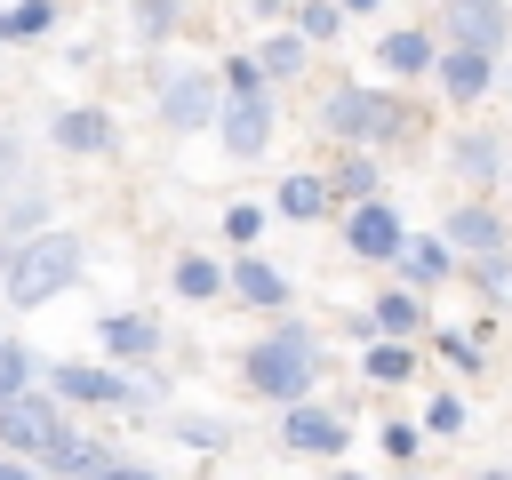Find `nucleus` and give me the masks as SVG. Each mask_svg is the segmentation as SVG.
Instances as JSON below:
<instances>
[{
    "label": "nucleus",
    "mask_w": 512,
    "mask_h": 480,
    "mask_svg": "<svg viewBox=\"0 0 512 480\" xmlns=\"http://www.w3.org/2000/svg\"><path fill=\"white\" fill-rule=\"evenodd\" d=\"M80 280V240L72 232H32V240H16L8 248V264H0V288H8V304H48V296H64Z\"/></svg>",
    "instance_id": "1"
},
{
    "label": "nucleus",
    "mask_w": 512,
    "mask_h": 480,
    "mask_svg": "<svg viewBox=\"0 0 512 480\" xmlns=\"http://www.w3.org/2000/svg\"><path fill=\"white\" fill-rule=\"evenodd\" d=\"M320 384V336L312 328H280V336H264L256 352H248V392L256 400H304Z\"/></svg>",
    "instance_id": "2"
},
{
    "label": "nucleus",
    "mask_w": 512,
    "mask_h": 480,
    "mask_svg": "<svg viewBox=\"0 0 512 480\" xmlns=\"http://www.w3.org/2000/svg\"><path fill=\"white\" fill-rule=\"evenodd\" d=\"M56 440H64L56 392H32V384H24V392L0 400V448H8V456H48Z\"/></svg>",
    "instance_id": "3"
},
{
    "label": "nucleus",
    "mask_w": 512,
    "mask_h": 480,
    "mask_svg": "<svg viewBox=\"0 0 512 480\" xmlns=\"http://www.w3.org/2000/svg\"><path fill=\"white\" fill-rule=\"evenodd\" d=\"M320 120H328L344 144H360V152H368V144H384V136L400 128V112H392V96H384V88H336V96L320 104Z\"/></svg>",
    "instance_id": "4"
},
{
    "label": "nucleus",
    "mask_w": 512,
    "mask_h": 480,
    "mask_svg": "<svg viewBox=\"0 0 512 480\" xmlns=\"http://www.w3.org/2000/svg\"><path fill=\"white\" fill-rule=\"evenodd\" d=\"M216 136H224L232 160H256V152L272 144V104H264V88H232L224 112H216Z\"/></svg>",
    "instance_id": "5"
},
{
    "label": "nucleus",
    "mask_w": 512,
    "mask_h": 480,
    "mask_svg": "<svg viewBox=\"0 0 512 480\" xmlns=\"http://www.w3.org/2000/svg\"><path fill=\"white\" fill-rule=\"evenodd\" d=\"M48 392H56V400H88V408H128V400H152V392H144V384H128L120 368H80V360H56Z\"/></svg>",
    "instance_id": "6"
},
{
    "label": "nucleus",
    "mask_w": 512,
    "mask_h": 480,
    "mask_svg": "<svg viewBox=\"0 0 512 480\" xmlns=\"http://www.w3.org/2000/svg\"><path fill=\"white\" fill-rule=\"evenodd\" d=\"M344 240H352L368 264H400V256H408V232H400V208H392V200H360L352 224H344Z\"/></svg>",
    "instance_id": "7"
},
{
    "label": "nucleus",
    "mask_w": 512,
    "mask_h": 480,
    "mask_svg": "<svg viewBox=\"0 0 512 480\" xmlns=\"http://www.w3.org/2000/svg\"><path fill=\"white\" fill-rule=\"evenodd\" d=\"M448 40L496 56V48H504V8H496V0H448Z\"/></svg>",
    "instance_id": "8"
},
{
    "label": "nucleus",
    "mask_w": 512,
    "mask_h": 480,
    "mask_svg": "<svg viewBox=\"0 0 512 480\" xmlns=\"http://www.w3.org/2000/svg\"><path fill=\"white\" fill-rule=\"evenodd\" d=\"M160 112H168V128H208V120H216V88H208L200 72H168Z\"/></svg>",
    "instance_id": "9"
},
{
    "label": "nucleus",
    "mask_w": 512,
    "mask_h": 480,
    "mask_svg": "<svg viewBox=\"0 0 512 480\" xmlns=\"http://www.w3.org/2000/svg\"><path fill=\"white\" fill-rule=\"evenodd\" d=\"M96 344L112 360H152L160 352V328H152V312H104L96 320Z\"/></svg>",
    "instance_id": "10"
},
{
    "label": "nucleus",
    "mask_w": 512,
    "mask_h": 480,
    "mask_svg": "<svg viewBox=\"0 0 512 480\" xmlns=\"http://www.w3.org/2000/svg\"><path fill=\"white\" fill-rule=\"evenodd\" d=\"M280 432H288V448H304V456H336V448H344V416L304 408V400L288 408V424H280Z\"/></svg>",
    "instance_id": "11"
},
{
    "label": "nucleus",
    "mask_w": 512,
    "mask_h": 480,
    "mask_svg": "<svg viewBox=\"0 0 512 480\" xmlns=\"http://www.w3.org/2000/svg\"><path fill=\"white\" fill-rule=\"evenodd\" d=\"M432 72H440L448 104H472V96H488V56H480V48H448Z\"/></svg>",
    "instance_id": "12"
},
{
    "label": "nucleus",
    "mask_w": 512,
    "mask_h": 480,
    "mask_svg": "<svg viewBox=\"0 0 512 480\" xmlns=\"http://www.w3.org/2000/svg\"><path fill=\"white\" fill-rule=\"evenodd\" d=\"M440 240H448V248H472V256H496L504 224H496V208H456V216L440 224Z\"/></svg>",
    "instance_id": "13"
},
{
    "label": "nucleus",
    "mask_w": 512,
    "mask_h": 480,
    "mask_svg": "<svg viewBox=\"0 0 512 480\" xmlns=\"http://www.w3.org/2000/svg\"><path fill=\"white\" fill-rule=\"evenodd\" d=\"M56 144L64 152H112V112H56Z\"/></svg>",
    "instance_id": "14"
},
{
    "label": "nucleus",
    "mask_w": 512,
    "mask_h": 480,
    "mask_svg": "<svg viewBox=\"0 0 512 480\" xmlns=\"http://www.w3.org/2000/svg\"><path fill=\"white\" fill-rule=\"evenodd\" d=\"M328 176H288L280 192H272V216H296V224H312V216H328Z\"/></svg>",
    "instance_id": "15"
},
{
    "label": "nucleus",
    "mask_w": 512,
    "mask_h": 480,
    "mask_svg": "<svg viewBox=\"0 0 512 480\" xmlns=\"http://www.w3.org/2000/svg\"><path fill=\"white\" fill-rule=\"evenodd\" d=\"M232 288H240L248 304H288V280H280V264H264L256 248H248V256L232 264Z\"/></svg>",
    "instance_id": "16"
},
{
    "label": "nucleus",
    "mask_w": 512,
    "mask_h": 480,
    "mask_svg": "<svg viewBox=\"0 0 512 480\" xmlns=\"http://www.w3.org/2000/svg\"><path fill=\"white\" fill-rule=\"evenodd\" d=\"M376 64H384V72H432L440 56H432L424 32H384V40H376Z\"/></svg>",
    "instance_id": "17"
},
{
    "label": "nucleus",
    "mask_w": 512,
    "mask_h": 480,
    "mask_svg": "<svg viewBox=\"0 0 512 480\" xmlns=\"http://www.w3.org/2000/svg\"><path fill=\"white\" fill-rule=\"evenodd\" d=\"M448 256H456L448 240H408V256H400V272H408V288H432V280H448V272H456Z\"/></svg>",
    "instance_id": "18"
},
{
    "label": "nucleus",
    "mask_w": 512,
    "mask_h": 480,
    "mask_svg": "<svg viewBox=\"0 0 512 480\" xmlns=\"http://www.w3.org/2000/svg\"><path fill=\"white\" fill-rule=\"evenodd\" d=\"M376 328H384V336H416V328H424V304H416L408 288H384V296H376Z\"/></svg>",
    "instance_id": "19"
},
{
    "label": "nucleus",
    "mask_w": 512,
    "mask_h": 480,
    "mask_svg": "<svg viewBox=\"0 0 512 480\" xmlns=\"http://www.w3.org/2000/svg\"><path fill=\"white\" fill-rule=\"evenodd\" d=\"M168 280H176V296H216L232 272H216L208 256H176V272H168Z\"/></svg>",
    "instance_id": "20"
},
{
    "label": "nucleus",
    "mask_w": 512,
    "mask_h": 480,
    "mask_svg": "<svg viewBox=\"0 0 512 480\" xmlns=\"http://www.w3.org/2000/svg\"><path fill=\"white\" fill-rule=\"evenodd\" d=\"M48 456H56V472H72V480H96V472H104V464H112V456H104V448H96V440H56V448H48Z\"/></svg>",
    "instance_id": "21"
},
{
    "label": "nucleus",
    "mask_w": 512,
    "mask_h": 480,
    "mask_svg": "<svg viewBox=\"0 0 512 480\" xmlns=\"http://www.w3.org/2000/svg\"><path fill=\"white\" fill-rule=\"evenodd\" d=\"M48 24H56L48 0H16V8H0V40H32V32H48Z\"/></svg>",
    "instance_id": "22"
},
{
    "label": "nucleus",
    "mask_w": 512,
    "mask_h": 480,
    "mask_svg": "<svg viewBox=\"0 0 512 480\" xmlns=\"http://www.w3.org/2000/svg\"><path fill=\"white\" fill-rule=\"evenodd\" d=\"M256 72L296 80V72H304V32H296V40H264V48H256Z\"/></svg>",
    "instance_id": "23"
},
{
    "label": "nucleus",
    "mask_w": 512,
    "mask_h": 480,
    "mask_svg": "<svg viewBox=\"0 0 512 480\" xmlns=\"http://www.w3.org/2000/svg\"><path fill=\"white\" fill-rule=\"evenodd\" d=\"M456 168L464 176H496V136H456Z\"/></svg>",
    "instance_id": "24"
},
{
    "label": "nucleus",
    "mask_w": 512,
    "mask_h": 480,
    "mask_svg": "<svg viewBox=\"0 0 512 480\" xmlns=\"http://www.w3.org/2000/svg\"><path fill=\"white\" fill-rule=\"evenodd\" d=\"M360 368H368L376 384H400V376H408V344H368V360H360Z\"/></svg>",
    "instance_id": "25"
},
{
    "label": "nucleus",
    "mask_w": 512,
    "mask_h": 480,
    "mask_svg": "<svg viewBox=\"0 0 512 480\" xmlns=\"http://www.w3.org/2000/svg\"><path fill=\"white\" fill-rule=\"evenodd\" d=\"M264 216H272V208H256V200H240V208H224V232H232L240 248H256V232H264Z\"/></svg>",
    "instance_id": "26"
},
{
    "label": "nucleus",
    "mask_w": 512,
    "mask_h": 480,
    "mask_svg": "<svg viewBox=\"0 0 512 480\" xmlns=\"http://www.w3.org/2000/svg\"><path fill=\"white\" fill-rule=\"evenodd\" d=\"M24 376H32V352L0 336V400H8V392H24Z\"/></svg>",
    "instance_id": "27"
},
{
    "label": "nucleus",
    "mask_w": 512,
    "mask_h": 480,
    "mask_svg": "<svg viewBox=\"0 0 512 480\" xmlns=\"http://www.w3.org/2000/svg\"><path fill=\"white\" fill-rule=\"evenodd\" d=\"M296 32H304V40H336V8H328V0L296 8Z\"/></svg>",
    "instance_id": "28"
},
{
    "label": "nucleus",
    "mask_w": 512,
    "mask_h": 480,
    "mask_svg": "<svg viewBox=\"0 0 512 480\" xmlns=\"http://www.w3.org/2000/svg\"><path fill=\"white\" fill-rule=\"evenodd\" d=\"M424 432H464V400H456V392H440V400L424 408Z\"/></svg>",
    "instance_id": "29"
},
{
    "label": "nucleus",
    "mask_w": 512,
    "mask_h": 480,
    "mask_svg": "<svg viewBox=\"0 0 512 480\" xmlns=\"http://www.w3.org/2000/svg\"><path fill=\"white\" fill-rule=\"evenodd\" d=\"M472 280H480V288H488L496 304L512 296V264H504V256H480V264H472Z\"/></svg>",
    "instance_id": "30"
},
{
    "label": "nucleus",
    "mask_w": 512,
    "mask_h": 480,
    "mask_svg": "<svg viewBox=\"0 0 512 480\" xmlns=\"http://www.w3.org/2000/svg\"><path fill=\"white\" fill-rule=\"evenodd\" d=\"M176 440H192V448H216V440H224V424H200V416H184V424H176Z\"/></svg>",
    "instance_id": "31"
},
{
    "label": "nucleus",
    "mask_w": 512,
    "mask_h": 480,
    "mask_svg": "<svg viewBox=\"0 0 512 480\" xmlns=\"http://www.w3.org/2000/svg\"><path fill=\"white\" fill-rule=\"evenodd\" d=\"M96 480H160V472H144V464H104Z\"/></svg>",
    "instance_id": "32"
},
{
    "label": "nucleus",
    "mask_w": 512,
    "mask_h": 480,
    "mask_svg": "<svg viewBox=\"0 0 512 480\" xmlns=\"http://www.w3.org/2000/svg\"><path fill=\"white\" fill-rule=\"evenodd\" d=\"M472 480H512V472H504V464H488V472H472Z\"/></svg>",
    "instance_id": "33"
},
{
    "label": "nucleus",
    "mask_w": 512,
    "mask_h": 480,
    "mask_svg": "<svg viewBox=\"0 0 512 480\" xmlns=\"http://www.w3.org/2000/svg\"><path fill=\"white\" fill-rule=\"evenodd\" d=\"M0 480H32V472H24V464H0Z\"/></svg>",
    "instance_id": "34"
},
{
    "label": "nucleus",
    "mask_w": 512,
    "mask_h": 480,
    "mask_svg": "<svg viewBox=\"0 0 512 480\" xmlns=\"http://www.w3.org/2000/svg\"><path fill=\"white\" fill-rule=\"evenodd\" d=\"M336 480H360V472H336Z\"/></svg>",
    "instance_id": "35"
}]
</instances>
